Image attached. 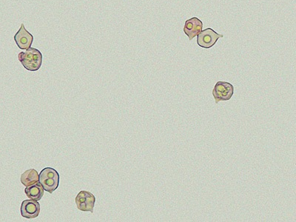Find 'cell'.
I'll use <instances>...</instances> for the list:
<instances>
[{
	"instance_id": "6da1fadb",
	"label": "cell",
	"mask_w": 296,
	"mask_h": 222,
	"mask_svg": "<svg viewBox=\"0 0 296 222\" xmlns=\"http://www.w3.org/2000/svg\"><path fill=\"white\" fill-rule=\"evenodd\" d=\"M18 59L27 71H37L43 63V54L39 50L30 47L26 51L19 53Z\"/></svg>"
},
{
	"instance_id": "9c48e42d",
	"label": "cell",
	"mask_w": 296,
	"mask_h": 222,
	"mask_svg": "<svg viewBox=\"0 0 296 222\" xmlns=\"http://www.w3.org/2000/svg\"><path fill=\"white\" fill-rule=\"evenodd\" d=\"M43 186L42 185L40 181L32 184V185L26 187L25 189V193L27 197L30 199L35 201H40L44 195Z\"/></svg>"
},
{
	"instance_id": "3957f363",
	"label": "cell",
	"mask_w": 296,
	"mask_h": 222,
	"mask_svg": "<svg viewBox=\"0 0 296 222\" xmlns=\"http://www.w3.org/2000/svg\"><path fill=\"white\" fill-rule=\"evenodd\" d=\"M234 93V87L229 82L219 81L215 85L213 96L216 104L221 101H229Z\"/></svg>"
},
{
	"instance_id": "7a4b0ae2",
	"label": "cell",
	"mask_w": 296,
	"mask_h": 222,
	"mask_svg": "<svg viewBox=\"0 0 296 222\" xmlns=\"http://www.w3.org/2000/svg\"><path fill=\"white\" fill-rule=\"evenodd\" d=\"M40 182L45 191L49 194H53V191L59 187V174L53 168H45L40 173Z\"/></svg>"
},
{
	"instance_id": "30bf717a",
	"label": "cell",
	"mask_w": 296,
	"mask_h": 222,
	"mask_svg": "<svg viewBox=\"0 0 296 222\" xmlns=\"http://www.w3.org/2000/svg\"><path fill=\"white\" fill-rule=\"evenodd\" d=\"M40 181V175L35 169L27 170L21 176V182L25 187L32 185Z\"/></svg>"
},
{
	"instance_id": "277c9868",
	"label": "cell",
	"mask_w": 296,
	"mask_h": 222,
	"mask_svg": "<svg viewBox=\"0 0 296 222\" xmlns=\"http://www.w3.org/2000/svg\"><path fill=\"white\" fill-rule=\"evenodd\" d=\"M222 37H224V36L218 35L214 30L209 27L202 30L200 35L197 36V44L201 48L208 49L215 45L218 39Z\"/></svg>"
},
{
	"instance_id": "8992f818",
	"label": "cell",
	"mask_w": 296,
	"mask_h": 222,
	"mask_svg": "<svg viewBox=\"0 0 296 222\" xmlns=\"http://www.w3.org/2000/svg\"><path fill=\"white\" fill-rule=\"evenodd\" d=\"M14 41L18 48L22 50H27L31 47L34 41V36L25 29L24 24L21 25L20 28L14 35Z\"/></svg>"
},
{
	"instance_id": "52a82bcc",
	"label": "cell",
	"mask_w": 296,
	"mask_h": 222,
	"mask_svg": "<svg viewBox=\"0 0 296 222\" xmlns=\"http://www.w3.org/2000/svg\"><path fill=\"white\" fill-rule=\"evenodd\" d=\"M40 213V205L38 201L25 200L21 205V215L28 219L37 218Z\"/></svg>"
},
{
	"instance_id": "5b68a950",
	"label": "cell",
	"mask_w": 296,
	"mask_h": 222,
	"mask_svg": "<svg viewBox=\"0 0 296 222\" xmlns=\"http://www.w3.org/2000/svg\"><path fill=\"white\" fill-rule=\"evenodd\" d=\"M96 198L87 191H82L76 197V204L79 210L93 213Z\"/></svg>"
},
{
	"instance_id": "ba28073f",
	"label": "cell",
	"mask_w": 296,
	"mask_h": 222,
	"mask_svg": "<svg viewBox=\"0 0 296 222\" xmlns=\"http://www.w3.org/2000/svg\"><path fill=\"white\" fill-rule=\"evenodd\" d=\"M203 30V23L197 17L187 19L184 27V32L191 41L194 37H197Z\"/></svg>"
}]
</instances>
